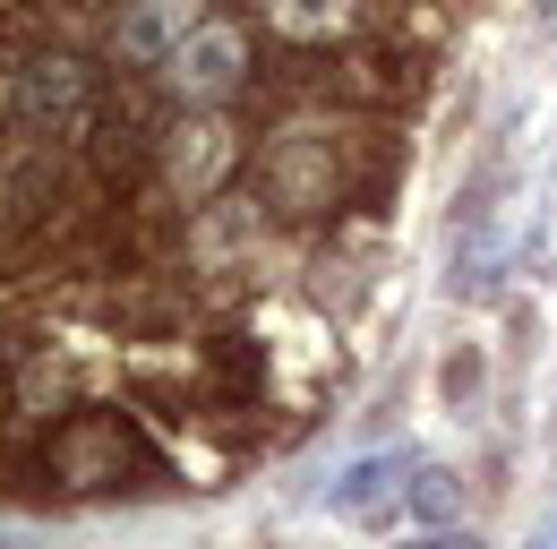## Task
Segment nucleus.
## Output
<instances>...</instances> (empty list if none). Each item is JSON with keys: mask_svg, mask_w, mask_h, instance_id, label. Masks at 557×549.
I'll list each match as a JSON object with an SVG mask.
<instances>
[{"mask_svg": "<svg viewBox=\"0 0 557 549\" xmlns=\"http://www.w3.org/2000/svg\"><path fill=\"white\" fill-rule=\"evenodd\" d=\"M240 69H249L240 26H223V17H214V26H189V35H181V52L163 61V77H172V95H181V103H198V112H207V103H223V95L240 86Z\"/></svg>", "mask_w": 557, "mask_h": 549, "instance_id": "obj_1", "label": "nucleus"}, {"mask_svg": "<svg viewBox=\"0 0 557 549\" xmlns=\"http://www.w3.org/2000/svg\"><path fill=\"white\" fill-rule=\"evenodd\" d=\"M275 26L292 44H326V35L351 26V0H275Z\"/></svg>", "mask_w": 557, "mask_h": 549, "instance_id": "obj_5", "label": "nucleus"}, {"mask_svg": "<svg viewBox=\"0 0 557 549\" xmlns=\"http://www.w3.org/2000/svg\"><path fill=\"white\" fill-rule=\"evenodd\" d=\"M181 137H189V146H181V163H172V172H181V190L198 198V190H214V163H232V146H223V130H207V121H198V130H181Z\"/></svg>", "mask_w": 557, "mask_h": 549, "instance_id": "obj_7", "label": "nucleus"}, {"mask_svg": "<svg viewBox=\"0 0 557 549\" xmlns=\"http://www.w3.org/2000/svg\"><path fill=\"white\" fill-rule=\"evenodd\" d=\"M404 549H488V541H472V533H455V524H446V533H420V541H404Z\"/></svg>", "mask_w": 557, "mask_h": 549, "instance_id": "obj_8", "label": "nucleus"}, {"mask_svg": "<svg viewBox=\"0 0 557 549\" xmlns=\"http://www.w3.org/2000/svg\"><path fill=\"white\" fill-rule=\"evenodd\" d=\"M404 480H412V455L404 447H386V455H360L335 489H326V507L335 515H351V524H369V515H386L395 498H404Z\"/></svg>", "mask_w": 557, "mask_h": 549, "instance_id": "obj_2", "label": "nucleus"}, {"mask_svg": "<svg viewBox=\"0 0 557 549\" xmlns=\"http://www.w3.org/2000/svg\"><path fill=\"white\" fill-rule=\"evenodd\" d=\"M497 283H506V223L463 215V232H455V301H497Z\"/></svg>", "mask_w": 557, "mask_h": 549, "instance_id": "obj_3", "label": "nucleus"}, {"mask_svg": "<svg viewBox=\"0 0 557 549\" xmlns=\"http://www.w3.org/2000/svg\"><path fill=\"white\" fill-rule=\"evenodd\" d=\"M181 35H189V0H138L112 44H121V61H172Z\"/></svg>", "mask_w": 557, "mask_h": 549, "instance_id": "obj_4", "label": "nucleus"}, {"mask_svg": "<svg viewBox=\"0 0 557 549\" xmlns=\"http://www.w3.org/2000/svg\"><path fill=\"white\" fill-rule=\"evenodd\" d=\"M0 549H17V541H9V533H0Z\"/></svg>", "mask_w": 557, "mask_h": 549, "instance_id": "obj_9", "label": "nucleus"}, {"mask_svg": "<svg viewBox=\"0 0 557 549\" xmlns=\"http://www.w3.org/2000/svg\"><path fill=\"white\" fill-rule=\"evenodd\" d=\"M404 507H412L429 533H446V524H455V507H463V498H455V473H437V464H412V480H404Z\"/></svg>", "mask_w": 557, "mask_h": 549, "instance_id": "obj_6", "label": "nucleus"}]
</instances>
